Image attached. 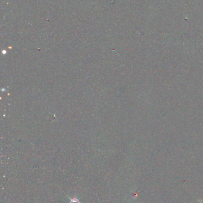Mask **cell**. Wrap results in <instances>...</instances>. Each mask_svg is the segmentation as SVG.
Instances as JSON below:
<instances>
[{
  "label": "cell",
  "mask_w": 203,
  "mask_h": 203,
  "mask_svg": "<svg viewBox=\"0 0 203 203\" xmlns=\"http://www.w3.org/2000/svg\"><path fill=\"white\" fill-rule=\"evenodd\" d=\"M70 203H80L79 200L77 198H72L70 199Z\"/></svg>",
  "instance_id": "6da1fadb"
},
{
  "label": "cell",
  "mask_w": 203,
  "mask_h": 203,
  "mask_svg": "<svg viewBox=\"0 0 203 203\" xmlns=\"http://www.w3.org/2000/svg\"><path fill=\"white\" fill-rule=\"evenodd\" d=\"M198 201H199V203H202V202H201L200 200H198Z\"/></svg>",
  "instance_id": "7a4b0ae2"
}]
</instances>
